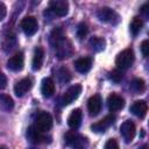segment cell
<instances>
[{
    "label": "cell",
    "mask_w": 149,
    "mask_h": 149,
    "mask_svg": "<svg viewBox=\"0 0 149 149\" xmlns=\"http://www.w3.org/2000/svg\"><path fill=\"white\" fill-rule=\"evenodd\" d=\"M134 62V51L130 48L122 50L115 58V64L119 69H128Z\"/></svg>",
    "instance_id": "6da1fadb"
},
{
    "label": "cell",
    "mask_w": 149,
    "mask_h": 149,
    "mask_svg": "<svg viewBox=\"0 0 149 149\" xmlns=\"http://www.w3.org/2000/svg\"><path fill=\"white\" fill-rule=\"evenodd\" d=\"M34 127L41 133H47L52 127V116L47 112H41L34 123Z\"/></svg>",
    "instance_id": "7a4b0ae2"
},
{
    "label": "cell",
    "mask_w": 149,
    "mask_h": 149,
    "mask_svg": "<svg viewBox=\"0 0 149 149\" xmlns=\"http://www.w3.org/2000/svg\"><path fill=\"white\" fill-rule=\"evenodd\" d=\"M97 17L101 21V22H107V23H112L115 24L119 22V15L115 10H113L109 7H102L97 12Z\"/></svg>",
    "instance_id": "3957f363"
},
{
    "label": "cell",
    "mask_w": 149,
    "mask_h": 149,
    "mask_svg": "<svg viewBox=\"0 0 149 149\" xmlns=\"http://www.w3.org/2000/svg\"><path fill=\"white\" fill-rule=\"evenodd\" d=\"M21 28L23 33L28 36H33L37 29H38V23L35 16H26L21 21Z\"/></svg>",
    "instance_id": "277c9868"
},
{
    "label": "cell",
    "mask_w": 149,
    "mask_h": 149,
    "mask_svg": "<svg viewBox=\"0 0 149 149\" xmlns=\"http://www.w3.org/2000/svg\"><path fill=\"white\" fill-rule=\"evenodd\" d=\"M80 93H81V85L76 84V85L70 86L62 97V105H64V106L70 105L72 101H74L79 97Z\"/></svg>",
    "instance_id": "5b68a950"
},
{
    "label": "cell",
    "mask_w": 149,
    "mask_h": 149,
    "mask_svg": "<svg viewBox=\"0 0 149 149\" xmlns=\"http://www.w3.org/2000/svg\"><path fill=\"white\" fill-rule=\"evenodd\" d=\"M50 10L57 16H65L69 12V3L65 0H52L49 2Z\"/></svg>",
    "instance_id": "8992f818"
},
{
    "label": "cell",
    "mask_w": 149,
    "mask_h": 149,
    "mask_svg": "<svg viewBox=\"0 0 149 149\" xmlns=\"http://www.w3.org/2000/svg\"><path fill=\"white\" fill-rule=\"evenodd\" d=\"M114 121H115V116L112 115V114H109V115L105 116L102 120H100V121L93 123V125L91 126V129H92V132H94V133H104V132H106V130L114 123Z\"/></svg>",
    "instance_id": "52a82bcc"
},
{
    "label": "cell",
    "mask_w": 149,
    "mask_h": 149,
    "mask_svg": "<svg viewBox=\"0 0 149 149\" xmlns=\"http://www.w3.org/2000/svg\"><path fill=\"white\" fill-rule=\"evenodd\" d=\"M23 63H24L23 52L19 51L12 57H9V59L7 61V68L10 71H21L23 69Z\"/></svg>",
    "instance_id": "ba28073f"
},
{
    "label": "cell",
    "mask_w": 149,
    "mask_h": 149,
    "mask_svg": "<svg viewBox=\"0 0 149 149\" xmlns=\"http://www.w3.org/2000/svg\"><path fill=\"white\" fill-rule=\"evenodd\" d=\"M120 132H121V135L122 137L125 139V141L127 143L132 142L134 136H135V133H136V128H135V125L132 122V121H125L121 127H120Z\"/></svg>",
    "instance_id": "9c48e42d"
},
{
    "label": "cell",
    "mask_w": 149,
    "mask_h": 149,
    "mask_svg": "<svg viewBox=\"0 0 149 149\" xmlns=\"http://www.w3.org/2000/svg\"><path fill=\"white\" fill-rule=\"evenodd\" d=\"M101 106H102V100H101L100 94L92 95L87 101V109L90 112V115L91 116L98 115L101 111Z\"/></svg>",
    "instance_id": "30bf717a"
},
{
    "label": "cell",
    "mask_w": 149,
    "mask_h": 149,
    "mask_svg": "<svg viewBox=\"0 0 149 149\" xmlns=\"http://www.w3.org/2000/svg\"><path fill=\"white\" fill-rule=\"evenodd\" d=\"M56 50V56L59 58V59H64V58H68L72 55V45H71V42L65 38L59 45H57L55 48Z\"/></svg>",
    "instance_id": "8fae6325"
},
{
    "label": "cell",
    "mask_w": 149,
    "mask_h": 149,
    "mask_svg": "<svg viewBox=\"0 0 149 149\" xmlns=\"http://www.w3.org/2000/svg\"><path fill=\"white\" fill-rule=\"evenodd\" d=\"M107 106H108V109L111 112H116V111L121 109L125 106V100H123V98L121 95L112 93L107 98Z\"/></svg>",
    "instance_id": "7c38bea8"
},
{
    "label": "cell",
    "mask_w": 149,
    "mask_h": 149,
    "mask_svg": "<svg viewBox=\"0 0 149 149\" xmlns=\"http://www.w3.org/2000/svg\"><path fill=\"white\" fill-rule=\"evenodd\" d=\"M27 139L30 143H34V144H40V143H43L45 142V136L43 135V133H41L40 130H37L34 126H30L28 129H27Z\"/></svg>",
    "instance_id": "4fadbf2b"
},
{
    "label": "cell",
    "mask_w": 149,
    "mask_h": 149,
    "mask_svg": "<svg viewBox=\"0 0 149 149\" xmlns=\"http://www.w3.org/2000/svg\"><path fill=\"white\" fill-rule=\"evenodd\" d=\"M33 86V83H31V79L30 78H23L21 80H19L15 86H14V93L17 95V97H23Z\"/></svg>",
    "instance_id": "5bb4252c"
},
{
    "label": "cell",
    "mask_w": 149,
    "mask_h": 149,
    "mask_svg": "<svg viewBox=\"0 0 149 149\" xmlns=\"http://www.w3.org/2000/svg\"><path fill=\"white\" fill-rule=\"evenodd\" d=\"M147 111H148V105L144 100H137L130 106V112L140 119H143L146 116Z\"/></svg>",
    "instance_id": "9a60e30c"
},
{
    "label": "cell",
    "mask_w": 149,
    "mask_h": 149,
    "mask_svg": "<svg viewBox=\"0 0 149 149\" xmlns=\"http://www.w3.org/2000/svg\"><path fill=\"white\" fill-rule=\"evenodd\" d=\"M81 116H83V114H81V111H80L79 108L73 109V111L70 113L69 118H68V125H69V127H70L71 129H77V128L80 126Z\"/></svg>",
    "instance_id": "2e32d148"
},
{
    "label": "cell",
    "mask_w": 149,
    "mask_h": 149,
    "mask_svg": "<svg viewBox=\"0 0 149 149\" xmlns=\"http://www.w3.org/2000/svg\"><path fill=\"white\" fill-rule=\"evenodd\" d=\"M43 59H44V50L41 47H37L34 50V56H33V62H31V66L34 71H37L41 69L43 64Z\"/></svg>",
    "instance_id": "e0dca14e"
},
{
    "label": "cell",
    "mask_w": 149,
    "mask_h": 149,
    "mask_svg": "<svg viewBox=\"0 0 149 149\" xmlns=\"http://www.w3.org/2000/svg\"><path fill=\"white\" fill-rule=\"evenodd\" d=\"M92 66V59L90 57H81L74 62V68L80 73H86Z\"/></svg>",
    "instance_id": "ac0fdd59"
},
{
    "label": "cell",
    "mask_w": 149,
    "mask_h": 149,
    "mask_svg": "<svg viewBox=\"0 0 149 149\" xmlns=\"http://www.w3.org/2000/svg\"><path fill=\"white\" fill-rule=\"evenodd\" d=\"M41 92L43 97L50 98L55 93V83L51 78H44L41 84Z\"/></svg>",
    "instance_id": "d6986e66"
},
{
    "label": "cell",
    "mask_w": 149,
    "mask_h": 149,
    "mask_svg": "<svg viewBox=\"0 0 149 149\" xmlns=\"http://www.w3.org/2000/svg\"><path fill=\"white\" fill-rule=\"evenodd\" d=\"M66 38V36L64 35V31L62 30V28H55L51 34H50V44L56 48L57 45H59Z\"/></svg>",
    "instance_id": "ffe728a7"
},
{
    "label": "cell",
    "mask_w": 149,
    "mask_h": 149,
    "mask_svg": "<svg viewBox=\"0 0 149 149\" xmlns=\"http://www.w3.org/2000/svg\"><path fill=\"white\" fill-rule=\"evenodd\" d=\"M88 45L90 48L93 50V51H101L105 49V45H106V41L102 38V37H99V36H94L92 38H90L88 41Z\"/></svg>",
    "instance_id": "44dd1931"
},
{
    "label": "cell",
    "mask_w": 149,
    "mask_h": 149,
    "mask_svg": "<svg viewBox=\"0 0 149 149\" xmlns=\"http://www.w3.org/2000/svg\"><path fill=\"white\" fill-rule=\"evenodd\" d=\"M14 108L13 99L7 94H0V109L5 112H10Z\"/></svg>",
    "instance_id": "7402d4cb"
},
{
    "label": "cell",
    "mask_w": 149,
    "mask_h": 149,
    "mask_svg": "<svg viewBox=\"0 0 149 149\" xmlns=\"http://www.w3.org/2000/svg\"><path fill=\"white\" fill-rule=\"evenodd\" d=\"M142 27H143V21H142V19H141L140 16L133 17V20H132V22H130V31H132V34H133V35H137V34L141 31Z\"/></svg>",
    "instance_id": "603a6c76"
},
{
    "label": "cell",
    "mask_w": 149,
    "mask_h": 149,
    "mask_svg": "<svg viewBox=\"0 0 149 149\" xmlns=\"http://www.w3.org/2000/svg\"><path fill=\"white\" fill-rule=\"evenodd\" d=\"M146 88V84L143 81V79H140V78H135L132 80L130 83V90L135 93H141L143 92Z\"/></svg>",
    "instance_id": "cb8c5ba5"
},
{
    "label": "cell",
    "mask_w": 149,
    "mask_h": 149,
    "mask_svg": "<svg viewBox=\"0 0 149 149\" xmlns=\"http://www.w3.org/2000/svg\"><path fill=\"white\" fill-rule=\"evenodd\" d=\"M58 79L62 84H65L68 83L70 79H71V73L70 71L66 69V68H61L58 70Z\"/></svg>",
    "instance_id": "d4e9b609"
},
{
    "label": "cell",
    "mask_w": 149,
    "mask_h": 149,
    "mask_svg": "<svg viewBox=\"0 0 149 149\" xmlns=\"http://www.w3.org/2000/svg\"><path fill=\"white\" fill-rule=\"evenodd\" d=\"M15 47V37L13 35L10 36H7L2 43V48L5 51H10L13 48Z\"/></svg>",
    "instance_id": "484cf974"
},
{
    "label": "cell",
    "mask_w": 149,
    "mask_h": 149,
    "mask_svg": "<svg viewBox=\"0 0 149 149\" xmlns=\"http://www.w3.org/2000/svg\"><path fill=\"white\" fill-rule=\"evenodd\" d=\"M78 137H79V135H77L74 132H68L64 135V140H65V143L68 146H73L77 142Z\"/></svg>",
    "instance_id": "4316f807"
},
{
    "label": "cell",
    "mask_w": 149,
    "mask_h": 149,
    "mask_svg": "<svg viewBox=\"0 0 149 149\" xmlns=\"http://www.w3.org/2000/svg\"><path fill=\"white\" fill-rule=\"evenodd\" d=\"M87 33H88V28H87L86 23H84V22L79 23L78 27H77V36H78V38H84L87 35Z\"/></svg>",
    "instance_id": "83f0119b"
},
{
    "label": "cell",
    "mask_w": 149,
    "mask_h": 149,
    "mask_svg": "<svg viewBox=\"0 0 149 149\" xmlns=\"http://www.w3.org/2000/svg\"><path fill=\"white\" fill-rule=\"evenodd\" d=\"M109 79L114 83H119L121 79H122V72L119 70V69H115L113 70L111 73H109Z\"/></svg>",
    "instance_id": "f1b7e54d"
},
{
    "label": "cell",
    "mask_w": 149,
    "mask_h": 149,
    "mask_svg": "<svg viewBox=\"0 0 149 149\" xmlns=\"http://www.w3.org/2000/svg\"><path fill=\"white\" fill-rule=\"evenodd\" d=\"M105 149H119V144L114 139H109L105 143Z\"/></svg>",
    "instance_id": "f546056e"
},
{
    "label": "cell",
    "mask_w": 149,
    "mask_h": 149,
    "mask_svg": "<svg viewBox=\"0 0 149 149\" xmlns=\"http://www.w3.org/2000/svg\"><path fill=\"white\" fill-rule=\"evenodd\" d=\"M141 51H142V55L144 57L148 56V54H149V41L148 40H144L141 43Z\"/></svg>",
    "instance_id": "4dcf8cb0"
},
{
    "label": "cell",
    "mask_w": 149,
    "mask_h": 149,
    "mask_svg": "<svg viewBox=\"0 0 149 149\" xmlns=\"http://www.w3.org/2000/svg\"><path fill=\"white\" fill-rule=\"evenodd\" d=\"M6 13H7V8H6L5 3L0 1V21H2V20L5 19Z\"/></svg>",
    "instance_id": "1f68e13d"
},
{
    "label": "cell",
    "mask_w": 149,
    "mask_h": 149,
    "mask_svg": "<svg viewBox=\"0 0 149 149\" xmlns=\"http://www.w3.org/2000/svg\"><path fill=\"white\" fill-rule=\"evenodd\" d=\"M6 85H7V78H6V76L3 73L0 72V90L5 88Z\"/></svg>",
    "instance_id": "d6a6232c"
},
{
    "label": "cell",
    "mask_w": 149,
    "mask_h": 149,
    "mask_svg": "<svg viewBox=\"0 0 149 149\" xmlns=\"http://www.w3.org/2000/svg\"><path fill=\"white\" fill-rule=\"evenodd\" d=\"M148 8H149V3H148V2H146V3L141 7V12H142V14H143L146 17L149 16V9H148Z\"/></svg>",
    "instance_id": "836d02e7"
},
{
    "label": "cell",
    "mask_w": 149,
    "mask_h": 149,
    "mask_svg": "<svg viewBox=\"0 0 149 149\" xmlns=\"http://www.w3.org/2000/svg\"><path fill=\"white\" fill-rule=\"evenodd\" d=\"M139 149H148V146H147V144H143V146H142V147H140Z\"/></svg>",
    "instance_id": "e575fe53"
},
{
    "label": "cell",
    "mask_w": 149,
    "mask_h": 149,
    "mask_svg": "<svg viewBox=\"0 0 149 149\" xmlns=\"http://www.w3.org/2000/svg\"><path fill=\"white\" fill-rule=\"evenodd\" d=\"M0 149H7V147H5V146H0Z\"/></svg>",
    "instance_id": "d590c367"
},
{
    "label": "cell",
    "mask_w": 149,
    "mask_h": 149,
    "mask_svg": "<svg viewBox=\"0 0 149 149\" xmlns=\"http://www.w3.org/2000/svg\"><path fill=\"white\" fill-rule=\"evenodd\" d=\"M30 149H35V148H30Z\"/></svg>",
    "instance_id": "8d00e7d4"
}]
</instances>
